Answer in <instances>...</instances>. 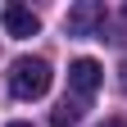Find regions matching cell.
<instances>
[{"instance_id":"6da1fadb","label":"cell","mask_w":127,"mask_h":127,"mask_svg":"<svg viewBox=\"0 0 127 127\" xmlns=\"http://www.w3.org/2000/svg\"><path fill=\"white\" fill-rule=\"evenodd\" d=\"M9 91L18 95V100H41L45 91H50V64L45 59H14L9 64Z\"/></svg>"},{"instance_id":"7a4b0ae2","label":"cell","mask_w":127,"mask_h":127,"mask_svg":"<svg viewBox=\"0 0 127 127\" xmlns=\"http://www.w3.org/2000/svg\"><path fill=\"white\" fill-rule=\"evenodd\" d=\"M68 32L73 36H100L104 23H109V9H104V0H82V5H73L68 9Z\"/></svg>"},{"instance_id":"3957f363","label":"cell","mask_w":127,"mask_h":127,"mask_svg":"<svg viewBox=\"0 0 127 127\" xmlns=\"http://www.w3.org/2000/svg\"><path fill=\"white\" fill-rule=\"evenodd\" d=\"M100 77H104V68H100L95 59H73V68H68V86L86 100V95L100 91Z\"/></svg>"},{"instance_id":"277c9868","label":"cell","mask_w":127,"mask_h":127,"mask_svg":"<svg viewBox=\"0 0 127 127\" xmlns=\"http://www.w3.org/2000/svg\"><path fill=\"white\" fill-rule=\"evenodd\" d=\"M0 23H5V32L9 36H36V14H32L27 5H5L0 9Z\"/></svg>"},{"instance_id":"5b68a950","label":"cell","mask_w":127,"mask_h":127,"mask_svg":"<svg viewBox=\"0 0 127 127\" xmlns=\"http://www.w3.org/2000/svg\"><path fill=\"white\" fill-rule=\"evenodd\" d=\"M82 123V104L77 100H59V109L50 114V127H77Z\"/></svg>"},{"instance_id":"8992f818","label":"cell","mask_w":127,"mask_h":127,"mask_svg":"<svg viewBox=\"0 0 127 127\" xmlns=\"http://www.w3.org/2000/svg\"><path fill=\"white\" fill-rule=\"evenodd\" d=\"M104 127H127V123H123V118H109V123H104Z\"/></svg>"},{"instance_id":"52a82bcc","label":"cell","mask_w":127,"mask_h":127,"mask_svg":"<svg viewBox=\"0 0 127 127\" xmlns=\"http://www.w3.org/2000/svg\"><path fill=\"white\" fill-rule=\"evenodd\" d=\"M123 91H127V64H123Z\"/></svg>"},{"instance_id":"ba28073f","label":"cell","mask_w":127,"mask_h":127,"mask_svg":"<svg viewBox=\"0 0 127 127\" xmlns=\"http://www.w3.org/2000/svg\"><path fill=\"white\" fill-rule=\"evenodd\" d=\"M9 127H32V123H9Z\"/></svg>"}]
</instances>
